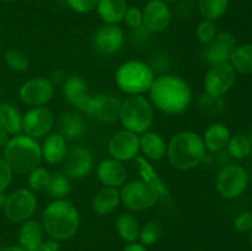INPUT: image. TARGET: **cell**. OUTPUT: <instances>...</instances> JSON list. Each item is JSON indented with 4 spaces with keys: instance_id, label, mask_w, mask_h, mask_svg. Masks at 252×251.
Returning a JSON list of instances; mask_svg holds the SVG:
<instances>
[{
    "instance_id": "obj_1",
    "label": "cell",
    "mask_w": 252,
    "mask_h": 251,
    "mask_svg": "<svg viewBox=\"0 0 252 251\" xmlns=\"http://www.w3.org/2000/svg\"><path fill=\"white\" fill-rule=\"evenodd\" d=\"M153 105L167 115H179L186 111L192 101L189 83L181 76L161 75L154 80L149 89Z\"/></svg>"
},
{
    "instance_id": "obj_2",
    "label": "cell",
    "mask_w": 252,
    "mask_h": 251,
    "mask_svg": "<svg viewBox=\"0 0 252 251\" xmlns=\"http://www.w3.org/2000/svg\"><path fill=\"white\" fill-rule=\"evenodd\" d=\"M43 229L52 239L58 241L73 238L79 229V212L70 201L56 199L44 208L42 214Z\"/></svg>"
},
{
    "instance_id": "obj_3",
    "label": "cell",
    "mask_w": 252,
    "mask_h": 251,
    "mask_svg": "<svg viewBox=\"0 0 252 251\" xmlns=\"http://www.w3.org/2000/svg\"><path fill=\"white\" fill-rule=\"evenodd\" d=\"M166 155L175 169L191 170L198 166L207 157L203 138L194 132H179L170 139Z\"/></svg>"
},
{
    "instance_id": "obj_4",
    "label": "cell",
    "mask_w": 252,
    "mask_h": 251,
    "mask_svg": "<svg viewBox=\"0 0 252 251\" xmlns=\"http://www.w3.org/2000/svg\"><path fill=\"white\" fill-rule=\"evenodd\" d=\"M4 159L17 174H30L38 167L42 160V148L34 138L29 135H15L4 148Z\"/></svg>"
},
{
    "instance_id": "obj_5",
    "label": "cell",
    "mask_w": 252,
    "mask_h": 251,
    "mask_svg": "<svg viewBox=\"0 0 252 251\" xmlns=\"http://www.w3.org/2000/svg\"><path fill=\"white\" fill-rule=\"evenodd\" d=\"M118 120L125 129L143 134L149 130L154 122V110L144 96L130 95L121 103Z\"/></svg>"
},
{
    "instance_id": "obj_6",
    "label": "cell",
    "mask_w": 252,
    "mask_h": 251,
    "mask_svg": "<svg viewBox=\"0 0 252 251\" xmlns=\"http://www.w3.org/2000/svg\"><path fill=\"white\" fill-rule=\"evenodd\" d=\"M116 84L121 91L128 95H142L149 91L154 83V70L140 61H128L121 64L116 71Z\"/></svg>"
},
{
    "instance_id": "obj_7",
    "label": "cell",
    "mask_w": 252,
    "mask_h": 251,
    "mask_svg": "<svg viewBox=\"0 0 252 251\" xmlns=\"http://www.w3.org/2000/svg\"><path fill=\"white\" fill-rule=\"evenodd\" d=\"M120 193L123 206L134 212H142L152 208L160 198L157 189L143 180L130 181L123 185Z\"/></svg>"
},
{
    "instance_id": "obj_8",
    "label": "cell",
    "mask_w": 252,
    "mask_h": 251,
    "mask_svg": "<svg viewBox=\"0 0 252 251\" xmlns=\"http://www.w3.org/2000/svg\"><path fill=\"white\" fill-rule=\"evenodd\" d=\"M249 185V174L243 166L235 164L225 165L216 179L217 191L223 198L234 199L244 193Z\"/></svg>"
},
{
    "instance_id": "obj_9",
    "label": "cell",
    "mask_w": 252,
    "mask_h": 251,
    "mask_svg": "<svg viewBox=\"0 0 252 251\" xmlns=\"http://www.w3.org/2000/svg\"><path fill=\"white\" fill-rule=\"evenodd\" d=\"M37 209V198L27 188L15 189L6 197L4 206L5 216L12 223H25L31 219Z\"/></svg>"
},
{
    "instance_id": "obj_10",
    "label": "cell",
    "mask_w": 252,
    "mask_h": 251,
    "mask_svg": "<svg viewBox=\"0 0 252 251\" xmlns=\"http://www.w3.org/2000/svg\"><path fill=\"white\" fill-rule=\"evenodd\" d=\"M236 81V71L229 62H221L211 65L204 78L206 94L216 97H223L233 89Z\"/></svg>"
},
{
    "instance_id": "obj_11",
    "label": "cell",
    "mask_w": 252,
    "mask_h": 251,
    "mask_svg": "<svg viewBox=\"0 0 252 251\" xmlns=\"http://www.w3.org/2000/svg\"><path fill=\"white\" fill-rule=\"evenodd\" d=\"M54 115L43 106L32 107L22 116V130L29 137L42 138L48 134L54 126Z\"/></svg>"
},
{
    "instance_id": "obj_12",
    "label": "cell",
    "mask_w": 252,
    "mask_h": 251,
    "mask_svg": "<svg viewBox=\"0 0 252 251\" xmlns=\"http://www.w3.org/2000/svg\"><path fill=\"white\" fill-rule=\"evenodd\" d=\"M54 95V85L49 79L34 78L22 84L19 90V97L25 105L37 107L44 106Z\"/></svg>"
},
{
    "instance_id": "obj_13",
    "label": "cell",
    "mask_w": 252,
    "mask_h": 251,
    "mask_svg": "<svg viewBox=\"0 0 252 251\" xmlns=\"http://www.w3.org/2000/svg\"><path fill=\"white\" fill-rule=\"evenodd\" d=\"M139 150V137L127 129L116 132L108 142V153L112 159L118 161H129L135 159Z\"/></svg>"
},
{
    "instance_id": "obj_14",
    "label": "cell",
    "mask_w": 252,
    "mask_h": 251,
    "mask_svg": "<svg viewBox=\"0 0 252 251\" xmlns=\"http://www.w3.org/2000/svg\"><path fill=\"white\" fill-rule=\"evenodd\" d=\"M94 167V155L85 147H74L66 153L63 160L64 175L69 179H83L88 176Z\"/></svg>"
},
{
    "instance_id": "obj_15",
    "label": "cell",
    "mask_w": 252,
    "mask_h": 251,
    "mask_svg": "<svg viewBox=\"0 0 252 251\" xmlns=\"http://www.w3.org/2000/svg\"><path fill=\"white\" fill-rule=\"evenodd\" d=\"M171 10L162 0H150L143 10V26L152 33H161L169 27Z\"/></svg>"
},
{
    "instance_id": "obj_16",
    "label": "cell",
    "mask_w": 252,
    "mask_h": 251,
    "mask_svg": "<svg viewBox=\"0 0 252 251\" xmlns=\"http://www.w3.org/2000/svg\"><path fill=\"white\" fill-rule=\"evenodd\" d=\"M121 100L112 94H98L91 97L88 113L102 123H112L120 117Z\"/></svg>"
},
{
    "instance_id": "obj_17",
    "label": "cell",
    "mask_w": 252,
    "mask_h": 251,
    "mask_svg": "<svg viewBox=\"0 0 252 251\" xmlns=\"http://www.w3.org/2000/svg\"><path fill=\"white\" fill-rule=\"evenodd\" d=\"M236 47V39L229 31H220L217 33L214 39L206 44L203 51L204 59L211 65L221 62H229L231 52Z\"/></svg>"
},
{
    "instance_id": "obj_18",
    "label": "cell",
    "mask_w": 252,
    "mask_h": 251,
    "mask_svg": "<svg viewBox=\"0 0 252 251\" xmlns=\"http://www.w3.org/2000/svg\"><path fill=\"white\" fill-rule=\"evenodd\" d=\"M125 42V33L118 25L105 24L96 31L94 36V46L100 53L115 54L121 51Z\"/></svg>"
},
{
    "instance_id": "obj_19",
    "label": "cell",
    "mask_w": 252,
    "mask_h": 251,
    "mask_svg": "<svg viewBox=\"0 0 252 251\" xmlns=\"http://www.w3.org/2000/svg\"><path fill=\"white\" fill-rule=\"evenodd\" d=\"M63 95L71 106L79 111L88 113L91 96L86 81L79 75H70L63 83Z\"/></svg>"
},
{
    "instance_id": "obj_20",
    "label": "cell",
    "mask_w": 252,
    "mask_h": 251,
    "mask_svg": "<svg viewBox=\"0 0 252 251\" xmlns=\"http://www.w3.org/2000/svg\"><path fill=\"white\" fill-rule=\"evenodd\" d=\"M97 177L101 184L105 186L118 188L126 184L128 174L122 161H118L116 159H106L98 164Z\"/></svg>"
},
{
    "instance_id": "obj_21",
    "label": "cell",
    "mask_w": 252,
    "mask_h": 251,
    "mask_svg": "<svg viewBox=\"0 0 252 251\" xmlns=\"http://www.w3.org/2000/svg\"><path fill=\"white\" fill-rule=\"evenodd\" d=\"M44 241V229L33 219H29L22 224L19 233V243L26 251H41Z\"/></svg>"
},
{
    "instance_id": "obj_22",
    "label": "cell",
    "mask_w": 252,
    "mask_h": 251,
    "mask_svg": "<svg viewBox=\"0 0 252 251\" xmlns=\"http://www.w3.org/2000/svg\"><path fill=\"white\" fill-rule=\"evenodd\" d=\"M42 159L48 164H59L65 159L66 153V139L61 133H52L44 139L42 145Z\"/></svg>"
},
{
    "instance_id": "obj_23",
    "label": "cell",
    "mask_w": 252,
    "mask_h": 251,
    "mask_svg": "<svg viewBox=\"0 0 252 251\" xmlns=\"http://www.w3.org/2000/svg\"><path fill=\"white\" fill-rule=\"evenodd\" d=\"M59 130L65 139H80L86 133V122L79 112L68 111L59 118Z\"/></svg>"
},
{
    "instance_id": "obj_24",
    "label": "cell",
    "mask_w": 252,
    "mask_h": 251,
    "mask_svg": "<svg viewBox=\"0 0 252 251\" xmlns=\"http://www.w3.org/2000/svg\"><path fill=\"white\" fill-rule=\"evenodd\" d=\"M231 137L230 129L223 123H213L204 132L203 142L206 149L211 153H220L228 145Z\"/></svg>"
},
{
    "instance_id": "obj_25",
    "label": "cell",
    "mask_w": 252,
    "mask_h": 251,
    "mask_svg": "<svg viewBox=\"0 0 252 251\" xmlns=\"http://www.w3.org/2000/svg\"><path fill=\"white\" fill-rule=\"evenodd\" d=\"M140 150L144 154L145 159L150 160H161L166 155L167 145L164 138L155 132H145L139 138Z\"/></svg>"
},
{
    "instance_id": "obj_26",
    "label": "cell",
    "mask_w": 252,
    "mask_h": 251,
    "mask_svg": "<svg viewBox=\"0 0 252 251\" xmlns=\"http://www.w3.org/2000/svg\"><path fill=\"white\" fill-rule=\"evenodd\" d=\"M96 9L105 24L117 25L125 19L128 4L127 0H98Z\"/></svg>"
},
{
    "instance_id": "obj_27",
    "label": "cell",
    "mask_w": 252,
    "mask_h": 251,
    "mask_svg": "<svg viewBox=\"0 0 252 251\" xmlns=\"http://www.w3.org/2000/svg\"><path fill=\"white\" fill-rule=\"evenodd\" d=\"M135 162H137L138 170H139V175L140 177H142L143 181H145L147 184H149L150 186L154 187V188L158 191V193H159L160 198H169L170 197L169 187H167L166 184L162 181L161 177L158 175V172L155 171L153 165L143 157H135Z\"/></svg>"
},
{
    "instance_id": "obj_28",
    "label": "cell",
    "mask_w": 252,
    "mask_h": 251,
    "mask_svg": "<svg viewBox=\"0 0 252 251\" xmlns=\"http://www.w3.org/2000/svg\"><path fill=\"white\" fill-rule=\"evenodd\" d=\"M121 202V193L116 187L105 186L97 192L93 201V208L100 216L112 213Z\"/></svg>"
},
{
    "instance_id": "obj_29",
    "label": "cell",
    "mask_w": 252,
    "mask_h": 251,
    "mask_svg": "<svg viewBox=\"0 0 252 251\" xmlns=\"http://www.w3.org/2000/svg\"><path fill=\"white\" fill-rule=\"evenodd\" d=\"M229 63L233 65L236 73L243 75L252 74V43L236 44L231 52Z\"/></svg>"
},
{
    "instance_id": "obj_30",
    "label": "cell",
    "mask_w": 252,
    "mask_h": 251,
    "mask_svg": "<svg viewBox=\"0 0 252 251\" xmlns=\"http://www.w3.org/2000/svg\"><path fill=\"white\" fill-rule=\"evenodd\" d=\"M0 127L9 134H19L22 130V116L11 103H0Z\"/></svg>"
},
{
    "instance_id": "obj_31",
    "label": "cell",
    "mask_w": 252,
    "mask_h": 251,
    "mask_svg": "<svg viewBox=\"0 0 252 251\" xmlns=\"http://www.w3.org/2000/svg\"><path fill=\"white\" fill-rule=\"evenodd\" d=\"M118 235L127 243H134L139 238V220L132 213H121L116 220Z\"/></svg>"
},
{
    "instance_id": "obj_32",
    "label": "cell",
    "mask_w": 252,
    "mask_h": 251,
    "mask_svg": "<svg viewBox=\"0 0 252 251\" xmlns=\"http://www.w3.org/2000/svg\"><path fill=\"white\" fill-rule=\"evenodd\" d=\"M226 152L233 159H245L252 153L251 140L249 139L248 135L241 134V133L231 135L226 145Z\"/></svg>"
},
{
    "instance_id": "obj_33",
    "label": "cell",
    "mask_w": 252,
    "mask_h": 251,
    "mask_svg": "<svg viewBox=\"0 0 252 251\" xmlns=\"http://www.w3.org/2000/svg\"><path fill=\"white\" fill-rule=\"evenodd\" d=\"M229 7V0H199L198 10L204 20L217 21L224 16Z\"/></svg>"
},
{
    "instance_id": "obj_34",
    "label": "cell",
    "mask_w": 252,
    "mask_h": 251,
    "mask_svg": "<svg viewBox=\"0 0 252 251\" xmlns=\"http://www.w3.org/2000/svg\"><path fill=\"white\" fill-rule=\"evenodd\" d=\"M47 193L56 199H64L71 191L69 177L61 172H53L49 177V182L46 187Z\"/></svg>"
},
{
    "instance_id": "obj_35",
    "label": "cell",
    "mask_w": 252,
    "mask_h": 251,
    "mask_svg": "<svg viewBox=\"0 0 252 251\" xmlns=\"http://www.w3.org/2000/svg\"><path fill=\"white\" fill-rule=\"evenodd\" d=\"M162 235V225L159 220H149L147 224L140 228L139 239L140 244L144 246H149L159 241Z\"/></svg>"
},
{
    "instance_id": "obj_36",
    "label": "cell",
    "mask_w": 252,
    "mask_h": 251,
    "mask_svg": "<svg viewBox=\"0 0 252 251\" xmlns=\"http://www.w3.org/2000/svg\"><path fill=\"white\" fill-rule=\"evenodd\" d=\"M5 62L7 65L15 71H25L29 69L30 59L26 53L16 48H11L5 52L4 54Z\"/></svg>"
},
{
    "instance_id": "obj_37",
    "label": "cell",
    "mask_w": 252,
    "mask_h": 251,
    "mask_svg": "<svg viewBox=\"0 0 252 251\" xmlns=\"http://www.w3.org/2000/svg\"><path fill=\"white\" fill-rule=\"evenodd\" d=\"M51 172L44 167H36L29 175V185L32 191H46Z\"/></svg>"
},
{
    "instance_id": "obj_38",
    "label": "cell",
    "mask_w": 252,
    "mask_h": 251,
    "mask_svg": "<svg viewBox=\"0 0 252 251\" xmlns=\"http://www.w3.org/2000/svg\"><path fill=\"white\" fill-rule=\"evenodd\" d=\"M224 106H225V101L221 97H216V96H211L208 94H203L201 97L198 98V107L201 108L203 112L209 113V115H216L223 111Z\"/></svg>"
},
{
    "instance_id": "obj_39",
    "label": "cell",
    "mask_w": 252,
    "mask_h": 251,
    "mask_svg": "<svg viewBox=\"0 0 252 251\" xmlns=\"http://www.w3.org/2000/svg\"><path fill=\"white\" fill-rule=\"evenodd\" d=\"M197 38L199 39L201 43H203L204 46L208 44L209 42H212L214 39V37L218 33V30H217V25L214 21L211 20H202L201 22L197 26Z\"/></svg>"
},
{
    "instance_id": "obj_40",
    "label": "cell",
    "mask_w": 252,
    "mask_h": 251,
    "mask_svg": "<svg viewBox=\"0 0 252 251\" xmlns=\"http://www.w3.org/2000/svg\"><path fill=\"white\" fill-rule=\"evenodd\" d=\"M66 4L73 11L79 14H88L97 7L98 0H66Z\"/></svg>"
},
{
    "instance_id": "obj_41",
    "label": "cell",
    "mask_w": 252,
    "mask_h": 251,
    "mask_svg": "<svg viewBox=\"0 0 252 251\" xmlns=\"http://www.w3.org/2000/svg\"><path fill=\"white\" fill-rule=\"evenodd\" d=\"M127 24L128 27L133 30H137L143 26V11L138 7H128L126 11L125 19H123Z\"/></svg>"
},
{
    "instance_id": "obj_42",
    "label": "cell",
    "mask_w": 252,
    "mask_h": 251,
    "mask_svg": "<svg viewBox=\"0 0 252 251\" xmlns=\"http://www.w3.org/2000/svg\"><path fill=\"white\" fill-rule=\"evenodd\" d=\"M234 226L240 233H250L252 230V211L239 214L234 220Z\"/></svg>"
},
{
    "instance_id": "obj_43",
    "label": "cell",
    "mask_w": 252,
    "mask_h": 251,
    "mask_svg": "<svg viewBox=\"0 0 252 251\" xmlns=\"http://www.w3.org/2000/svg\"><path fill=\"white\" fill-rule=\"evenodd\" d=\"M12 180V170L5 161L4 157H0V192H4L9 187Z\"/></svg>"
},
{
    "instance_id": "obj_44",
    "label": "cell",
    "mask_w": 252,
    "mask_h": 251,
    "mask_svg": "<svg viewBox=\"0 0 252 251\" xmlns=\"http://www.w3.org/2000/svg\"><path fill=\"white\" fill-rule=\"evenodd\" d=\"M59 241L56 240V239H49V240H44L42 243L41 251H59Z\"/></svg>"
},
{
    "instance_id": "obj_45",
    "label": "cell",
    "mask_w": 252,
    "mask_h": 251,
    "mask_svg": "<svg viewBox=\"0 0 252 251\" xmlns=\"http://www.w3.org/2000/svg\"><path fill=\"white\" fill-rule=\"evenodd\" d=\"M65 76H64V74L62 73V71L57 70V71H53V74H52V84L53 85H56V84H63L64 80H65Z\"/></svg>"
},
{
    "instance_id": "obj_46",
    "label": "cell",
    "mask_w": 252,
    "mask_h": 251,
    "mask_svg": "<svg viewBox=\"0 0 252 251\" xmlns=\"http://www.w3.org/2000/svg\"><path fill=\"white\" fill-rule=\"evenodd\" d=\"M123 251H147V249H145V246L142 245V244L130 243L129 245L126 246Z\"/></svg>"
},
{
    "instance_id": "obj_47",
    "label": "cell",
    "mask_w": 252,
    "mask_h": 251,
    "mask_svg": "<svg viewBox=\"0 0 252 251\" xmlns=\"http://www.w3.org/2000/svg\"><path fill=\"white\" fill-rule=\"evenodd\" d=\"M7 142H9V133L0 127V147H5Z\"/></svg>"
},
{
    "instance_id": "obj_48",
    "label": "cell",
    "mask_w": 252,
    "mask_h": 251,
    "mask_svg": "<svg viewBox=\"0 0 252 251\" xmlns=\"http://www.w3.org/2000/svg\"><path fill=\"white\" fill-rule=\"evenodd\" d=\"M0 251H26V250H25V249H22L21 246L10 245V246H4V248L0 249Z\"/></svg>"
},
{
    "instance_id": "obj_49",
    "label": "cell",
    "mask_w": 252,
    "mask_h": 251,
    "mask_svg": "<svg viewBox=\"0 0 252 251\" xmlns=\"http://www.w3.org/2000/svg\"><path fill=\"white\" fill-rule=\"evenodd\" d=\"M6 197L4 194V192H0V209H4V206H5V202H6Z\"/></svg>"
},
{
    "instance_id": "obj_50",
    "label": "cell",
    "mask_w": 252,
    "mask_h": 251,
    "mask_svg": "<svg viewBox=\"0 0 252 251\" xmlns=\"http://www.w3.org/2000/svg\"><path fill=\"white\" fill-rule=\"evenodd\" d=\"M248 137H249V139L251 140V144H252V127H251L250 132H249V135H248Z\"/></svg>"
},
{
    "instance_id": "obj_51",
    "label": "cell",
    "mask_w": 252,
    "mask_h": 251,
    "mask_svg": "<svg viewBox=\"0 0 252 251\" xmlns=\"http://www.w3.org/2000/svg\"><path fill=\"white\" fill-rule=\"evenodd\" d=\"M249 240H250V245L252 248V230L250 231V235H249Z\"/></svg>"
},
{
    "instance_id": "obj_52",
    "label": "cell",
    "mask_w": 252,
    "mask_h": 251,
    "mask_svg": "<svg viewBox=\"0 0 252 251\" xmlns=\"http://www.w3.org/2000/svg\"><path fill=\"white\" fill-rule=\"evenodd\" d=\"M1 1H4V2H12V1H15V0H1Z\"/></svg>"
},
{
    "instance_id": "obj_53",
    "label": "cell",
    "mask_w": 252,
    "mask_h": 251,
    "mask_svg": "<svg viewBox=\"0 0 252 251\" xmlns=\"http://www.w3.org/2000/svg\"><path fill=\"white\" fill-rule=\"evenodd\" d=\"M162 1H165V2H169V1H175V0H162Z\"/></svg>"
},
{
    "instance_id": "obj_54",
    "label": "cell",
    "mask_w": 252,
    "mask_h": 251,
    "mask_svg": "<svg viewBox=\"0 0 252 251\" xmlns=\"http://www.w3.org/2000/svg\"><path fill=\"white\" fill-rule=\"evenodd\" d=\"M0 33H1V26H0Z\"/></svg>"
}]
</instances>
